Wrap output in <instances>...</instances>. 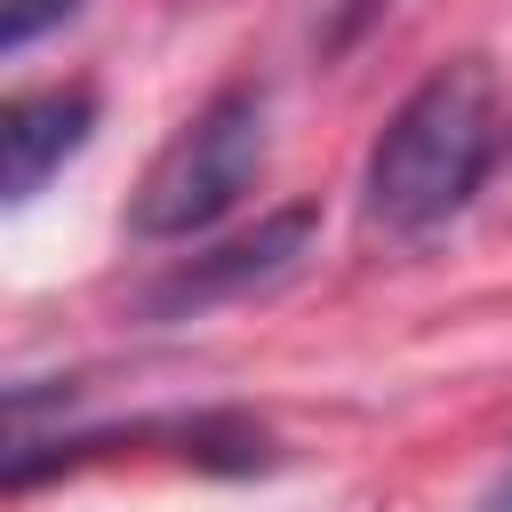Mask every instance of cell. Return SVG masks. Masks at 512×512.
<instances>
[{
  "instance_id": "cell-5",
  "label": "cell",
  "mask_w": 512,
  "mask_h": 512,
  "mask_svg": "<svg viewBox=\"0 0 512 512\" xmlns=\"http://www.w3.org/2000/svg\"><path fill=\"white\" fill-rule=\"evenodd\" d=\"M80 0H0V48L16 56V48H32L48 24H64Z\"/></svg>"
},
{
  "instance_id": "cell-1",
  "label": "cell",
  "mask_w": 512,
  "mask_h": 512,
  "mask_svg": "<svg viewBox=\"0 0 512 512\" xmlns=\"http://www.w3.org/2000/svg\"><path fill=\"white\" fill-rule=\"evenodd\" d=\"M496 136H504V120H496L488 72H480V64L432 72V80L384 120V136L368 144V176H360L368 224H384V232H400V240L448 224V216L480 192V176H488V160H496Z\"/></svg>"
},
{
  "instance_id": "cell-3",
  "label": "cell",
  "mask_w": 512,
  "mask_h": 512,
  "mask_svg": "<svg viewBox=\"0 0 512 512\" xmlns=\"http://www.w3.org/2000/svg\"><path fill=\"white\" fill-rule=\"evenodd\" d=\"M312 208H280V216H264L256 232H240V240H224V248H208V256H192L176 280H160L152 288V312H200V304H216V296H248V288H272L296 256H304V240H312Z\"/></svg>"
},
{
  "instance_id": "cell-7",
  "label": "cell",
  "mask_w": 512,
  "mask_h": 512,
  "mask_svg": "<svg viewBox=\"0 0 512 512\" xmlns=\"http://www.w3.org/2000/svg\"><path fill=\"white\" fill-rule=\"evenodd\" d=\"M376 8H392V0H352V8H344V24H336V40H352V32H360Z\"/></svg>"
},
{
  "instance_id": "cell-2",
  "label": "cell",
  "mask_w": 512,
  "mask_h": 512,
  "mask_svg": "<svg viewBox=\"0 0 512 512\" xmlns=\"http://www.w3.org/2000/svg\"><path fill=\"white\" fill-rule=\"evenodd\" d=\"M256 168H264V88L240 80V88L208 96L168 136V152L144 168V184L128 200V232L136 240H192L240 208Z\"/></svg>"
},
{
  "instance_id": "cell-4",
  "label": "cell",
  "mask_w": 512,
  "mask_h": 512,
  "mask_svg": "<svg viewBox=\"0 0 512 512\" xmlns=\"http://www.w3.org/2000/svg\"><path fill=\"white\" fill-rule=\"evenodd\" d=\"M96 128V96L88 88H40L16 96L0 120V152H8V200H32Z\"/></svg>"
},
{
  "instance_id": "cell-6",
  "label": "cell",
  "mask_w": 512,
  "mask_h": 512,
  "mask_svg": "<svg viewBox=\"0 0 512 512\" xmlns=\"http://www.w3.org/2000/svg\"><path fill=\"white\" fill-rule=\"evenodd\" d=\"M472 512H512V456H504V472L480 488V504H472Z\"/></svg>"
}]
</instances>
